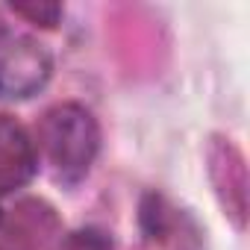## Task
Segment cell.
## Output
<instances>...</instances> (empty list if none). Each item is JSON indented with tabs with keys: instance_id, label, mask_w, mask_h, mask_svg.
I'll use <instances>...</instances> for the list:
<instances>
[{
	"instance_id": "9c48e42d",
	"label": "cell",
	"mask_w": 250,
	"mask_h": 250,
	"mask_svg": "<svg viewBox=\"0 0 250 250\" xmlns=\"http://www.w3.org/2000/svg\"><path fill=\"white\" fill-rule=\"evenodd\" d=\"M0 36H3V21H0Z\"/></svg>"
},
{
	"instance_id": "8992f818",
	"label": "cell",
	"mask_w": 250,
	"mask_h": 250,
	"mask_svg": "<svg viewBox=\"0 0 250 250\" xmlns=\"http://www.w3.org/2000/svg\"><path fill=\"white\" fill-rule=\"evenodd\" d=\"M59 250H112V241L100 229H77V232L65 235Z\"/></svg>"
},
{
	"instance_id": "ba28073f",
	"label": "cell",
	"mask_w": 250,
	"mask_h": 250,
	"mask_svg": "<svg viewBox=\"0 0 250 250\" xmlns=\"http://www.w3.org/2000/svg\"><path fill=\"white\" fill-rule=\"evenodd\" d=\"M194 235H197V232L191 229V232H188V238H183V241H180V250H203V247H200V241H197Z\"/></svg>"
},
{
	"instance_id": "3957f363",
	"label": "cell",
	"mask_w": 250,
	"mask_h": 250,
	"mask_svg": "<svg viewBox=\"0 0 250 250\" xmlns=\"http://www.w3.org/2000/svg\"><path fill=\"white\" fill-rule=\"evenodd\" d=\"M50 71H53L50 53L33 39H21L15 47H9L0 56V97L6 100L33 97L39 88H44Z\"/></svg>"
},
{
	"instance_id": "52a82bcc",
	"label": "cell",
	"mask_w": 250,
	"mask_h": 250,
	"mask_svg": "<svg viewBox=\"0 0 250 250\" xmlns=\"http://www.w3.org/2000/svg\"><path fill=\"white\" fill-rule=\"evenodd\" d=\"M142 224H145V229H147V232H153V235L165 232L168 215H165V203H162V197L150 194V197L145 200V206H142Z\"/></svg>"
},
{
	"instance_id": "6da1fadb",
	"label": "cell",
	"mask_w": 250,
	"mask_h": 250,
	"mask_svg": "<svg viewBox=\"0 0 250 250\" xmlns=\"http://www.w3.org/2000/svg\"><path fill=\"white\" fill-rule=\"evenodd\" d=\"M39 142L53 165L56 177L65 183H77L88 174L97 147L100 130L94 115L80 103H56L44 112L39 124Z\"/></svg>"
},
{
	"instance_id": "277c9868",
	"label": "cell",
	"mask_w": 250,
	"mask_h": 250,
	"mask_svg": "<svg viewBox=\"0 0 250 250\" xmlns=\"http://www.w3.org/2000/svg\"><path fill=\"white\" fill-rule=\"evenodd\" d=\"M36 174V147L27 130L9 115H0V191L24 186Z\"/></svg>"
},
{
	"instance_id": "7a4b0ae2",
	"label": "cell",
	"mask_w": 250,
	"mask_h": 250,
	"mask_svg": "<svg viewBox=\"0 0 250 250\" xmlns=\"http://www.w3.org/2000/svg\"><path fill=\"white\" fill-rule=\"evenodd\" d=\"M206 162H209V177L221 197L224 215L238 229H244L247 224V165H244L241 150L229 139L212 136L206 147Z\"/></svg>"
},
{
	"instance_id": "5b68a950",
	"label": "cell",
	"mask_w": 250,
	"mask_h": 250,
	"mask_svg": "<svg viewBox=\"0 0 250 250\" xmlns=\"http://www.w3.org/2000/svg\"><path fill=\"white\" fill-rule=\"evenodd\" d=\"M12 12L27 18L30 24H39L44 30H53L62 18V6L59 3H50V0H15L12 3Z\"/></svg>"
},
{
	"instance_id": "30bf717a",
	"label": "cell",
	"mask_w": 250,
	"mask_h": 250,
	"mask_svg": "<svg viewBox=\"0 0 250 250\" xmlns=\"http://www.w3.org/2000/svg\"><path fill=\"white\" fill-rule=\"evenodd\" d=\"M0 221H3V209H0Z\"/></svg>"
}]
</instances>
